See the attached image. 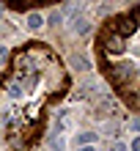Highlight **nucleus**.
I'll return each instance as SVG.
<instances>
[{"instance_id":"f257e3e1","label":"nucleus","mask_w":140,"mask_h":151,"mask_svg":"<svg viewBox=\"0 0 140 151\" xmlns=\"http://www.w3.org/2000/svg\"><path fill=\"white\" fill-rule=\"evenodd\" d=\"M135 28H137V25H135V17H121V19H116V30H118V36H132V33H135Z\"/></svg>"},{"instance_id":"f03ea898","label":"nucleus","mask_w":140,"mask_h":151,"mask_svg":"<svg viewBox=\"0 0 140 151\" xmlns=\"http://www.w3.org/2000/svg\"><path fill=\"white\" fill-rule=\"evenodd\" d=\"M102 39H104V47H107V50H121V47H124V39H121L118 33H113L110 28L104 30V36H102Z\"/></svg>"},{"instance_id":"7ed1b4c3","label":"nucleus","mask_w":140,"mask_h":151,"mask_svg":"<svg viewBox=\"0 0 140 151\" xmlns=\"http://www.w3.org/2000/svg\"><path fill=\"white\" fill-rule=\"evenodd\" d=\"M96 140H99L96 132H83V135L74 137V146H88V143H96Z\"/></svg>"},{"instance_id":"20e7f679","label":"nucleus","mask_w":140,"mask_h":151,"mask_svg":"<svg viewBox=\"0 0 140 151\" xmlns=\"http://www.w3.org/2000/svg\"><path fill=\"white\" fill-rule=\"evenodd\" d=\"M41 25H44V19H41L39 14H30V17H28V28H30V30H39Z\"/></svg>"},{"instance_id":"39448f33","label":"nucleus","mask_w":140,"mask_h":151,"mask_svg":"<svg viewBox=\"0 0 140 151\" xmlns=\"http://www.w3.org/2000/svg\"><path fill=\"white\" fill-rule=\"evenodd\" d=\"M72 28H74L77 33H88V30H91V25H88V22H83V19H77V22L72 19Z\"/></svg>"},{"instance_id":"423d86ee","label":"nucleus","mask_w":140,"mask_h":151,"mask_svg":"<svg viewBox=\"0 0 140 151\" xmlns=\"http://www.w3.org/2000/svg\"><path fill=\"white\" fill-rule=\"evenodd\" d=\"M8 96H14V99H17V96H22V85H19V83L8 85Z\"/></svg>"},{"instance_id":"0eeeda50","label":"nucleus","mask_w":140,"mask_h":151,"mask_svg":"<svg viewBox=\"0 0 140 151\" xmlns=\"http://www.w3.org/2000/svg\"><path fill=\"white\" fill-rule=\"evenodd\" d=\"M110 151H126V146L121 143V140H113V143H110Z\"/></svg>"},{"instance_id":"6e6552de","label":"nucleus","mask_w":140,"mask_h":151,"mask_svg":"<svg viewBox=\"0 0 140 151\" xmlns=\"http://www.w3.org/2000/svg\"><path fill=\"white\" fill-rule=\"evenodd\" d=\"M6 60H8V50H6V47H0V66H3Z\"/></svg>"},{"instance_id":"1a4fd4ad","label":"nucleus","mask_w":140,"mask_h":151,"mask_svg":"<svg viewBox=\"0 0 140 151\" xmlns=\"http://www.w3.org/2000/svg\"><path fill=\"white\" fill-rule=\"evenodd\" d=\"M129 148H132V151H140V137H137V135H135L132 143H129Z\"/></svg>"},{"instance_id":"9d476101","label":"nucleus","mask_w":140,"mask_h":151,"mask_svg":"<svg viewBox=\"0 0 140 151\" xmlns=\"http://www.w3.org/2000/svg\"><path fill=\"white\" fill-rule=\"evenodd\" d=\"M80 151H96V146H80Z\"/></svg>"},{"instance_id":"9b49d317","label":"nucleus","mask_w":140,"mask_h":151,"mask_svg":"<svg viewBox=\"0 0 140 151\" xmlns=\"http://www.w3.org/2000/svg\"><path fill=\"white\" fill-rule=\"evenodd\" d=\"M0 17H3V3H0Z\"/></svg>"}]
</instances>
